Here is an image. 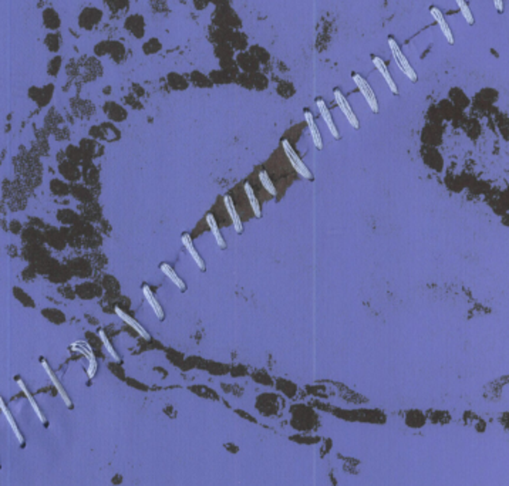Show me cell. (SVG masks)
<instances>
[{
	"instance_id": "1",
	"label": "cell",
	"mask_w": 509,
	"mask_h": 486,
	"mask_svg": "<svg viewBox=\"0 0 509 486\" xmlns=\"http://www.w3.org/2000/svg\"><path fill=\"white\" fill-rule=\"evenodd\" d=\"M290 414H292L290 426L296 432L313 434V432L319 431V428L322 426L319 414L307 405H293L292 410H290Z\"/></svg>"
},
{
	"instance_id": "2",
	"label": "cell",
	"mask_w": 509,
	"mask_h": 486,
	"mask_svg": "<svg viewBox=\"0 0 509 486\" xmlns=\"http://www.w3.org/2000/svg\"><path fill=\"white\" fill-rule=\"evenodd\" d=\"M334 417L343 419L347 422H361V424H376L384 425L387 422V415L380 410H342V408H333L329 410Z\"/></svg>"
},
{
	"instance_id": "3",
	"label": "cell",
	"mask_w": 509,
	"mask_h": 486,
	"mask_svg": "<svg viewBox=\"0 0 509 486\" xmlns=\"http://www.w3.org/2000/svg\"><path fill=\"white\" fill-rule=\"evenodd\" d=\"M388 44H390V50H391L392 57H394V60L397 63L399 69L401 70V71H403L411 81L413 82L417 81V73L414 71V69L411 67V64H410L408 60H407L406 55L403 54V51H401V48H400L399 43L394 40L392 37H388Z\"/></svg>"
},
{
	"instance_id": "4",
	"label": "cell",
	"mask_w": 509,
	"mask_h": 486,
	"mask_svg": "<svg viewBox=\"0 0 509 486\" xmlns=\"http://www.w3.org/2000/svg\"><path fill=\"white\" fill-rule=\"evenodd\" d=\"M282 148H283V151H285V154H286V157H288V159H289V162L292 164V166L296 169V172L300 175V177H303V178H306V179H313V175H312V172L309 171V168L306 166V165L303 164V161L300 159V157L297 155V152L295 150H293V147L290 145V142L289 141H286V139H283L282 141Z\"/></svg>"
},
{
	"instance_id": "5",
	"label": "cell",
	"mask_w": 509,
	"mask_h": 486,
	"mask_svg": "<svg viewBox=\"0 0 509 486\" xmlns=\"http://www.w3.org/2000/svg\"><path fill=\"white\" fill-rule=\"evenodd\" d=\"M351 77H353V80H354V82H356V85L358 87V90H360V93L364 96V100L367 101V104H369L370 110H372L373 112H379V103H377V97H376V94H374V91L372 90V87L369 85V82L365 81L364 78H363V77H361L360 74H357V73H353V74H351Z\"/></svg>"
},
{
	"instance_id": "6",
	"label": "cell",
	"mask_w": 509,
	"mask_h": 486,
	"mask_svg": "<svg viewBox=\"0 0 509 486\" xmlns=\"http://www.w3.org/2000/svg\"><path fill=\"white\" fill-rule=\"evenodd\" d=\"M334 100H336V103H337V105H338V108L342 110V112L344 114V117L347 118V121H349V124H350L351 127L354 128V130H358L360 128V123H358V118L356 117V114L353 112V108L350 107V104H349V101L346 100V97L342 94V91L340 90H334Z\"/></svg>"
},
{
	"instance_id": "7",
	"label": "cell",
	"mask_w": 509,
	"mask_h": 486,
	"mask_svg": "<svg viewBox=\"0 0 509 486\" xmlns=\"http://www.w3.org/2000/svg\"><path fill=\"white\" fill-rule=\"evenodd\" d=\"M71 350L78 351V353H81L83 356H86V358L89 360V370H87V374H89L90 378H93V377L96 376L97 360H96V357H94V354H93L91 347H90L89 344H87L86 341H76V342H73Z\"/></svg>"
},
{
	"instance_id": "8",
	"label": "cell",
	"mask_w": 509,
	"mask_h": 486,
	"mask_svg": "<svg viewBox=\"0 0 509 486\" xmlns=\"http://www.w3.org/2000/svg\"><path fill=\"white\" fill-rule=\"evenodd\" d=\"M404 422L411 430H421L427 424V415L420 410H410V411H406Z\"/></svg>"
},
{
	"instance_id": "9",
	"label": "cell",
	"mask_w": 509,
	"mask_h": 486,
	"mask_svg": "<svg viewBox=\"0 0 509 486\" xmlns=\"http://www.w3.org/2000/svg\"><path fill=\"white\" fill-rule=\"evenodd\" d=\"M337 459H340L343 462L342 471L346 475L358 476L361 473V461L360 459L353 458V456H346V455H342V453H337Z\"/></svg>"
},
{
	"instance_id": "10",
	"label": "cell",
	"mask_w": 509,
	"mask_h": 486,
	"mask_svg": "<svg viewBox=\"0 0 509 486\" xmlns=\"http://www.w3.org/2000/svg\"><path fill=\"white\" fill-rule=\"evenodd\" d=\"M316 105H317V108H319L320 116H322V118L324 120V123H326V125H327V128L330 130V134L333 135V138L338 139V138H340V132H338L337 127H336V124H334V121H333V118H331L330 111H329V108H327L326 103H324L322 98H317Z\"/></svg>"
},
{
	"instance_id": "11",
	"label": "cell",
	"mask_w": 509,
	"mask_h": 486,
	"mask_svg": "<svg viewBox=\"0 0 509 486\" xmlns=\"http://www.w3.org/2000/svg\"><path fill=\"white\" fill-rule=\"evenodd\" d=\"M430 12H431V16L434 17V20L438 23V26H440L442 35L445 37V40H447L449 44H453V43H454V36L451 33V28L448 26V23L447 20H445V17H444L442 12H441L438 7H431Z\"/></svg>"
},
{
	"instance_id": "12",
	"label": "cell",
	"mask_w": 509,
	"mask_h": 486,
	"mask_svg": "<svg viewBox=\"0 0 509 486\" xmlns=\"http://www.w3.org/2000/svg\"><path fill=\"white\" fill-rule=\"evenodd\" d=\"M304 120L307 123V127H309L310 135H312V139H313V144L316 147L317 150H323V141H322V135H320V131H319V127L317 124L315 123V118H313V114L310 111H304Z\"/></svg>"
},
{
	"instance_id": "13",
	"label": "cell",
	"mask_w": 509,
	"mask_h": 486,
	"mask_svg": "<svg viewBox=\"0 0 509 486\" xmlns=\"http://www.w3.org/2000/svg\"><path fill=\"white\" fill-rule=\"evenodd\" d=\"M116 313H117V316L120 317V319H121V320H123V322L127 323L130 327H132V329L135 330V331H137V334H139V336L143 337L144 340H150V338H151V336L148 334V331H147V330H145L144 327H143V326H141V324L137 322V320H134L131 316H128L127 313H125V311H123L121 308L116 307Z\"/></svg>"
},
{
	"instance_id": "14",
	"label": "cell",
	"mask_w": 509,
	"mask_h": 486,
	"mask_svg": "<svg viewBox=\"0 0 509 486\" xmlns=\"http://www.w3.org/2000/svg\"><path fill=\"white\" fill-rule=\"evenodd\" d=\"M373 63H374V66H376V69L379 70L380 73H381V75H383V78L385 80V82H387V85H388V89L391 90V93L392 94H399V89H397V84L394 82V80L391 78V74H390V71H388V69H387V66H385V63L380 59V57H373Z\"/></svg>"
},
{
	"instance_id": "15",
	"label": "cell",
	"mask_w": 509,
	"mask_h": 486,
	"mask_svg": "<svg viewBox=\"0 0 509 486\" xmlns=\"http://www.w3.org/2000/svg\"><path fill=\"white\" fill-rule=\"evenodd\" d=\"M289 439L292 442L297 444V445H303V446L319 445V444L322 442V437L313 435V434H302V432H296L295 435H290Z\"/></svg>"
},
{
	"instance_id": "16",
	"label": "cell",
	"mask_w": 509,
	"mask_h": 486,
	"mask_svg": "<svg viewBox=\"0 0 509 486\" xmlns=\"http://www.w3.org/2000/svg\"><path fill=\"white\" fill-rule=\"evenodd\" d=\"M181 240H182V245L186 247L188 253L191 254V258L193 259V262L196 263V266L200 267L201 270H205V262H204V259H202V258L200 256V253H198V250H196V249H195V246H193V243H192V240H191L189 233L182 235V236H181Z\"/></svg>"
},
{
	"instance_id": "17",
	"label": "cell",
	"mask_w": 509,
	"mask_h": 486,
	"mask_svg": "<svg viewBox=\"0 0 509 486\" xmlns=\"http://www.w3.org/2000/svg\"><path fill=\"white\" fill-rule=\"evenodd\" d=\"M223 204H225V208H227L229 218H231L232 223H234L235 231L238 233H241L242 231H243V225H242L241 218H239V215H238L236 209H235V205L234 202H232V199H231V196H228V195L227 196H223Z\"/></svg>"
},
{
	"instance_id": "18",
	"label": "cell",
	"mask_w": 509,
	"mask_h": 486,
	"mask_svg": "<svg viewBox=\"0 0 509 486\" xmlns=\"http://www.w3.org/2000/svg\"><path fill=\"white\" fill-rule=\"evenodd\" d=\"M143 293H144V297H145V300L148 301V304L151 306V308L154 310V313H155V316L158 317L159 320H164V317H165V315H164V310H162V307H161V304H159V301L155 299V296L152 295V292H151V289L148 288L147 284H145L144 288H143Z\"/></svg>"
},
{
	"instance_id": "19",
	"label": "cell",
	"mask_w": 509,
	"mask_h": 486,
	"mask_svg": "<svg viewBox=\"0 0 509 486\" xmlns=\"http://www.w3.org/2000/svg\"><path fill=\"white\" fill-rule=\"evenodd\" d=\"M205 219H207V223H208V226H209V229H211V232H212L213 238H215V240H216V245H218L220 249H225V247H227V242H225L223 236H222V233H220L219 226H218V223H216L215 216H213L212 213H208Z\"/></svg>"
},
{
	"instance_id": "20",
	"label": "cell",
	"mask_w": 509,
	"mask_h": 486,
	"mask_svg": "<svg viewBox=\"0 0 509 486\" xmlns=\"http://www.w3.org/2000/svg\"><path fill=\"white\" fill-rule=\"evenodd\" d=\"M159 269H161V272L165 274L166 277H168V279H169V280H171L172 283H174V284H175V286L179 289V290H185L186 289L185 281L182 280L178 274L175 273V270H174V269H172V267L169 266L168 263H162V265L159 266Z\"/></svg>"
},
{
	"instance_id": "21",
	"label": "cell",
	"mask_w": 509,
	"mask_h": 486,
	"mask_svg": "<svg viewBox=\"0 0 509 486\" xmlns=\"http://www.w3.org/2000/svg\"><path fill=\"white\" fill-rule=\"evenodd\" d=\"M43 367H44V370H46V373L48 374V377H50V380H51V383L54 384V387L57 388V391H59V394H60V397L63 398V401L66 403V405L67 407H73V404H71V401H70V398H69V395L66 394V391H64V388L62 387V384H60V381L55 378V376H54V373L53 371L50 370V367H48V364L46 363V361H43Z\"/></svg>"
},
{
	"instance_id": "22",
	"label": "cell",
	"mask_w": 509,
	"mask_h": 486,
	"mask_svg": "<svg viewBox=\"0 0 509 486\" xmlns=\"http://www.w3.org/2000/svg\"><path fill=\"white\" fill-rule=\"evenodd\" d=\"M245 193H246V198H248V201H249L250 209L253 211V215L256 216V218H261L262 216L261 204H259V201H258V198H256V195H254L252 186L249 185V184H245Z\"/></svg>"
},
{
	"instance_id": "23",
	"label": "cell",
	"mask_w": 509,
	"mask_h": 486,
	"mask_svg": "<svg viewBox=\"0 0 509 486\" xmlns=\"http://www.w3.org/2000/svg\"><path fill=\"white\" fill-rule=\"evenodd\" d=\"M427 419H430L435 425H447L451 422V415L447 411H430Z\"/></svg>"
},
{
	"instance_id": "24",
	"label": "cell",
	"mask_w": 509,
	"mask_h": 486,
	"mask_svg": "<svg viewBox=\"0 0 509 486\" xmlns=\"http://www.w3.org/2000/svg\"><path fill=\"white\" fill-rule=\"evenodd\" d=\"M0 408H2V412L5 414V417H6V419L9 421V424H10V426H12V430H13V432H14V435H16V438H17V441H19V444H23L24 442V439H23V435L20 434V431H19V428H17V425H16V422H14V418L12 417V414L9 412V410H7V407L5 405V403H3V399L0 398Z\"/></svg>"
},
{
	"instance_id": "25",
	"label": "cell",
	"mask_w": 509,
	"mask_h": 486,
	"mask_svg": "<svg viewBox=\"0 0 509 486\" xmlns=\"http://www.w3.org/2000/svg\"><path fill=\"white\" fill-rule=\"evenodd\" d=\"M259 181H261L262 186H263L272 196H276V188L275 185H273V182H272L270 178H269V175L266 174V171L259 172Z\"/></svg>"
},
{
	"instance_id": "26",
	"label": "cell",
	"mask_w": 509,
	"mask_h": 486,
	"mask_svg": "<svg viewBox=\"0 0 509 486\" xmlns=\"http://www.w3.org/2000/svg\"><path fill=\"white\" fill-rule=\"evenodd\" d=\"M17 383H19V385H20V388H21V390H23V392L26 394V397H27V399H29V401H30V404H32V407H33V410H35V412H36V414H37V417H39V419H40L43 424H44V422H46V419H44V417H43L42 411H40V408L37 407V404H36V401H35V399H33V397H32V394L29 392L27 388L24 387V384L21 383L20 380H17Z\"/></svg>"
},
{
	"instance_id": "27",
	"label": "cell",
	"mask_w": 509,
	"mask_h": 486,
	"mask_svg": "<svg viewBox=\"0 0 509 486\" xmlns=\"http://www.w3.org/2000/svg\"><path fill=\"white\" fill-rule=\"evenodd\" d=\"M98 337H100V340L103 341V346L105 347V350L110 353V356L116 360V361H120V357H118V354H117V351L114 350V347L111 346V342H110V340H108V337L105 336V333H104L103 330H100L98 331Z\"/></svg>"
},
{
	"instance_id": "28",
	"label": "cell",
	"mask_w": 509,
	"mask_h": 486,
	"mask_svg": "<svg viewBox=\"0 0 509 486\" xmlns=\"http://www.w3.org/2000/svg\"><path fill=\"white\" fill-rule=\"evenodd\" d=\"M455 2H457V5L460 7L462 16H464V19L467 20L468 24H474V16L471 13V10H469V6L467 5V2H465V0H455Z\"/></svg>"
},
{
	"instance_id": "29",
	"label": "cell",
	"mask_w": 509,
	"mask_h": 486,
	"mask_svg": "<svg viewBox=\"0 0 509 486\" xmlns=\"http://www.w3.org/2000/svg\"><path fill=\"white\" fill-rule=\"evenodd\" d=\"M319 445H320V458L324 459L330 453L331 449H333V439L330 437L322 438V442Z\"/></svg>"
},
{
	"instance_id": "30",
	"label": "cell",
	"mask_w": 509,
	"mask_h": 486,
	"mask_svg": "<svg viewBox=\"0 0 509 486\" xmlns=\"http://www.w3.org/2000/svg\"><path fill=\"white\" fill-rule=\"evenodd\" d=\"M474 428L476 430V432H481L482 434V432L487 431V422H485L482 418H479V419L474 424Z\"/></svg>"
},
{
	"instance_id": "31",
	"label": "cell",
	"mask_w": 509,
	"mask_h": 486,
	"mask_svg": "<svg viewBox=\"0 0 509 486\" xmlns=\"http://www.w3.org/2000/svg\"><path fill=\"white\" fill-rule=\"evenodd\" d=\"M499 422L502 424L503 431H508V430H509V425H508V412H503V414H502V419L499 418Z\"/></svg>"
},
{
	"instance_id": "32",
	"label": "cell",
	"mask_w": 509,
	"mask_h": 486,
	"mask_svg": "<svg viewBox=\"0 0 509 486\" xmlns=\"http://www.w3.org/2000/svg\"><path fill=\"white\" fill-rule=\"evenodd\" d=\"M329 478H330V485L331 486H338L337 478H336V475H334V472H333V471H330V473H329Z\"/></svg>"
},
{
	"instance_id": "33",
	"label": "cell",
	"mask_w": 509,
	"mask_h": 486,
	"mask_svg": "<svg viewBox=\"0 0 509 486\" xmlns=\"http://www.w3.org/2000/svg\"><path fill=\"white\" fill-rule=\"evenodd\" d=\"M494 5H495V9L499 12V13H502V10H503V2L502 0H494Z\"/></svg>"
}]
</instances>
